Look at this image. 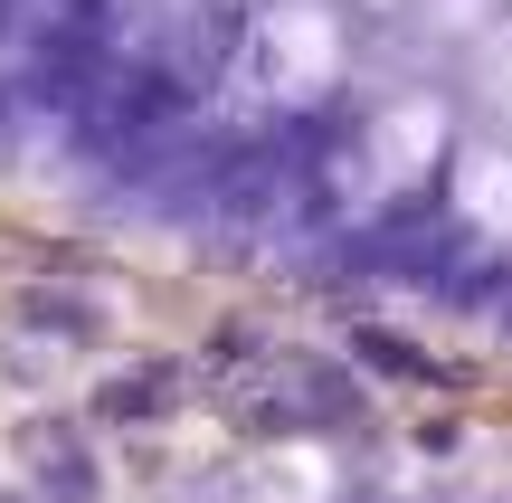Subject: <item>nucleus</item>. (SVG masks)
<instances>
[{"instance_id":"f257e3e1","label":"nucleus","mask_w":512,"mask_h":503,"mask_svg":"<svg viewBox=\"0 0 512 503\" xmlns=\"http://www.w3.org/2000/svg\"><path fill=\"white\" fill-rule=\"evenodd\" d=\"M437 105H389L380 124H370V181H408V171L437 162Z\"/></svg>"},{"instance_id":"f03ea898","label":"nucleus","mask_w":512,"mask_h":503,"mask_svg":"<svg viewBox=\"0 0 512 503\" xmlns=\"http://www.w3.org/2000/svg\"><path fill=\"white\" fill-rule=\"evenodd\" d=\"M456 200H465L475 228H503V238H512V152H465Z\"/></svg>"},{"instance_id":"7ed1b4c3","label":"nucleus","mask_w":512,"mask_h":503,"mask_svg":"<svg viewBox=\"0 0 512 503\" xmlns=\"http://www.w3.org/2000/svg\"><path fill=\"white\" fill-rule=\"evenodd\" d=\"M475 86H484V114H494V124H512V29H494V38H484Z\"/></svg>"}]
</instances>
